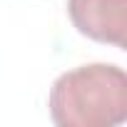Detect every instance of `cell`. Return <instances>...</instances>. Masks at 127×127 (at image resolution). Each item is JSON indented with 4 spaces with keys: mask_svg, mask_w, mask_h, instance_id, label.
Instances as JSON below:
<instances>
[{
    "mask_svg": "<svg viewBox=\"0 0 127 127\" xmlns=\"http://www.w3.org/2000/svg\"><path fill=\"white\" fill-rule=\"evenodd\" d=\"M60 127H112L127 120V75L117 65L92 62L62 72L47 97Z\"/></svg>",
    "mask_w": 127,
    "mask_h": 127,
    "instance_id": "1",
    "label": "cell"
},
{
    "mask_svg": "<svg viewBox=\"0 0 127 127\" xmlns=\"http://www.w3.org/2000/svg\"><path fill=\"white\" fill-rule=\"evenodd\" d=\"M67 15L80 35L125 50L127 0H67Z\"/></svg>",
    "mask_w": 127,
    "mask_h": 127,
    "instance_id": "2",
    "label": "cell"
}]
</instances>
